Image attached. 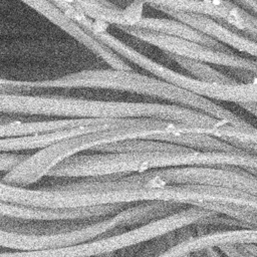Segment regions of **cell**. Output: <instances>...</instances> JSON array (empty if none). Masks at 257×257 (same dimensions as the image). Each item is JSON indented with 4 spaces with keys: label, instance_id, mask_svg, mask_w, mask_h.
<instances>
[{
    "label": "cell",
    "instance_id": "obj_1",
    "mask_svg": "<svg viewBox=\"0 0 257 257\" xmlns=\"http://www.w3.org/2000/svg\"><path fill=\"white\" fill-rule=\"evenodd\" d=\"M186 132L188 130L181 124L161 119L126 118L114 126L66 138L38 150L15 169L6 173L0 182L26 187L47 176L56 166L77 156L78 153H89L95 148L127 140H154Z\"/></svg>",
    "mask_w": 257,
    "mask_h": 257
},
{
    "label": "cell",
    "instance_id": "obj_2",
    "mask_svg": "<svg viewBox=\"0 0 257 257\" xmlns=\"http://www.w3.org/2000/svg\"><path fill=\"white\" fill-rule=\"evenodd\" d=\"M149 102L94 100L46 94L0 93V114L56 116L58 118H141L148 117Z\"/></svg>",
    "mask_w": 257,
    "mask_h": 257
},
{
    "label": "cell",
    "instance_id": "obj_3",
    "mask_svg": "<svg viewBox=\"0 0 257 257\" xmlns=\"http://www.w3.org/2000/svg\"><path fill=\"white\" fill-rule=\"evenodd\" d=\"M214 215V212L199 208L187 207L175 214L128 229L120 234L96 239L75 245L36 251H0V257H96L115 252L122 248L145 243L181 228L192 226Z\"/></svg>",
    "mask_w": 257,
    "mask_h": 257
},
{
    "label": "cell",
    "instance_id": "obj_4",
    "mask_svg": "<svg viewBox=\"0 0 257 257\" xmlns=\"http://www.w3.org/2000/svg\"><path fill=\"white\" fill-rule=\"evenodd\" d=\"M89 32L121 58L123 57L137 64L155 77L186 89L194 94L212 101H228L239 105L257 102V81L247 83H220L199 80L190 75L177 72L153 60L106 31L90 30Z\"/></svg>",
    "mask_w": 257,
    "mask_h": 257
},
{
    "label": "cell",
    "instance_id": "obj_5",
    "mask_svg": "<svg viewBox=\"0 0 257 257\" xmlns=\"http://www.w3.org/2000/svg\"><path fill=\"white\" fill-rule=\"evenodd\" d=\"M161 79L138 73L134 70L116 69L82 70L41 81H20L0 78V93L38 94L53 88H100L135 92L157 98Z\"/></svg>",
    "mask_w": 257,
    "mask_h": 257
},
{
    "label": "cell",
    "instance_id": "obj_6",
    "mask_svg": "<svg viewBox=\"0 0 257 257\" xmlns=\"http://www.w3.org/2000/svg\"><path fill=\"white\" fill-rule=\"evenodd\" d=\"M182 148L179 146L175 150L164 152L77 155L56 166L47 177L88 179L173 168L175 167L176 153Z\"/></svg>",
    "mask_w": 257,
    "mask_h": 257
},
{
    "label": "cell",
    "instance_id": "obj_7",
    "mask_svg": "<svg viewBox=\"0 0 257 257\" xmlns=\"http://www.w3.org/2000/svg\"><path fill=\"white\" fill-rule=\"evenodd\" d=\"M120 181L128 190L177 185H207L236 189L257 197V177L237 168L173 167L121 175Z\"/></svg>",
    "mask_w": 257,
    "mask_h": 257
},
{
    "label": "cell",
    "instance_id": "obj_8",
    "mask_svg": "<svg viewBox=\"0 0 257 257\" xmlns=\"http://www.w3.org/2000/svg\"><path fill=\"white\" fill-rule=\"evenodd\" d=\"M144 190H121L100 193L62 191L53 187L27 189L0 182V201L41 209H78L115 204L144 202Z\"/></svg>",
    "mask_w": 257,
    "mask_h": 257
},
{
    "label": "cell",
    "instance_id": "obj_9",
    "mask_svg": "<svg viewBox=\"0 0 257 257\" xmlns=\"http://www.w3.org/2000/svg\"><path fill=\"white\" fill-rule=\"evenodd\" d=\"M121 31L143 40L165 51L190 59L200 61L208 65H217L226 69H236L248 72L257 77V60L235 52H223L188 40L172 37L162 33L140 29L133 26L117 27Z\"/></svg>",
    "mask_w": 257,
    "mask_h": 257
},
{
    "label": "cell",
    "instance_id": "obj_10",
    "mask_svg": "<svg viewBox=\"0 0 257 257\" xmlns=\"http://www.w3.org/2000/svg\"><path fill=\"white\" fill-rule=\"evenodd\" d=\"M25 4L30 6L36 12L40 13L50 22L55 24L58 28L65 31L75 40L80 42L97 57L101 58L104 62H106L110 66V68L124 71L133 70V68L123 58L117 55L101 41L96 39L83 26H81L76 21L64 14L53 2L28 1L25 2Z\"/></svg>",
    "mask_w": 257,
    "mask_h": 257
},
{
    "label": "cell",
    "instance_id": "obj_11",
    "mask_svg": "<svg viewBox=\"0 0 257 257\" xmlns=\"http://www.w3.org/2000/svg\"><path fill=\"white\" fill-rule=\"evenodd\" d=\"M130 205L115 204L78 209H41L0 201V217L25 221L97 220L113 216Z\"/></svg>",
    "mask_w": 257,
    "mask_h": 257
},
{
    "label": "cell",
    "instance_id": "obj_12",
    "mask_svg": "<svg viewBox=\"0 0 257 257\" xmlns=\"http://www.w3.org/2000/svg\"><path fill=\"white\" fill-rule=\"evenodd\" d=\"M243 245H257V229L224 230L195 236L172 247L160 257H184L211 248L220 249L225 246Z\"/></svg>",
    "mask_w": 257,
    "mask_h": 257
},
{
    "label": "cell",
    "instance_id": "obj_13",
    "mask_svg": "<svg viewBox=\"0 0 257 257\" xmlns=\"http://www.w3.org/2000/svg\"><path fill=\"white\" fill-rule=\"evenodd\" d=\"M124 119L126 118H100L97 122L93 124L83 125L79 127L66 128L40 135L3 138L0 139V153H21L22 151L29 150L38 151L66 138L114 126L122 122Z\"/></svg>",
    "mask_w": 257,
    "mask_h": 257
},
{
    "label": "cell",
    "instance_id": "obj_14",
    "mask_svg": "<svg viewBox=\"0 0 257 257\" xmlns=\"http://www.w3.org/2000/svg\"><path fill=\"white\" fill-rule=\"evenodd\" d=\"M163 13L167 14L172 19L184 22L191 27L215 38L232 50H237L245 55L252 56L253 59L257 60V42L250 40L233 30L225 28L215 20L199 15L174 11H164Z\"/></svg>",
    "mask_w": 257,
    "mask_h": 257
},
{
    "label": "cell",
    "instance_id": "obj_15",
    "mask_svg": "<svg viewBox=\"0 0 257 257\" xmlns=\"http://www.w3.org/2000/svg\"><path fill=\"white\" fill-rule=\"evenodd\" d=\"M133 27H137L144 30H149L157 33H162L172 37L188 40L194 43H198L213 49H217L223 52H235L228 46L219 42L215 38L191 27L190 25L172 18H156V17H145Z\"/></svg>",
    "mask_w": 257,
    "mask_h": 257
},
{
    "label": "cell",
    "instance_id": "obj_16",
    "mask_svg": "<svg viewBox=\"0 0 257 257\" xmlns=\"http://www.w3.org/2000/svg\"><path fill=\"white\" fill-rule=\"evenodd\" d=\"M146 5L161 12L174 11L194 14L215 21H226L236 6L235 2L229 1H157L147 2Z\"/></svg>",
    "mask_w": 257,
    "mask_h": 257
},
{
    "label": "cell",
    "instance_id": "obj_17",
    "mask_svg": "<svg viewBox=\"0 0 257 257\" xmlns=\"http://www.w3.org/2000/svg\"><path fill=\"white\" fill-rule=\"evenodd\" d=\"M154 141L166 142L199 152H233L239 151L231 144L204 133H183L180 135H170L158 137Z\"/></svg>",
    "mask_w": 257,
    "mask_h": 257
},
{
    "label": "cell",
    "instance_id": "obj_18",
    "mask_svg": "<svg viewBox=\"0 0 257 257\" xmlns=\"http://www.w3.org/2000/svg\"><path fill=\"white\" fill-rule=\"evenodd\" d=\"M173 61L179 64L183 69H185L188 73H190L192 77L209 82H220V83H236L237 81L226 73L219 71L212 66L202 63L200 61L190 59L187 57L166 53Z\"/></svg>",
    "mask_w": 257,
    "mask_h": 257
},
{
    "label": "cell",
    "instance_id": "obj_19",
    "mask_svg": "<svg viewBox=\"0 0 257 257\" xmlns=\"http://www.w3.org/2000/svg\"><path fill=\"white\" fill-rule=\"evenodd\" d=\"M211 136H214L221 140L230 139V140H235L242 143H247V144L257 146V128L256 127L252 131L246 132L241 128L235 127L230 123L225 122L219 128H217Z\"/></svg>",
    "mask_w": 257,
    "mask_h": 257
},
{
    "label": "cell",
    "instance_id": "obj_20",
    "mask_svg": "<svg viewBox=\"0 0 257 257\" xmlns=\"http://www.w3.org/2000/svg\"><path fill=\"white\" fill-rule=\"evenodd\" d=\"M28 157L29 154L27 153H0V171L10 172Z\"/></svg>",
    "mask_w": 257,
    "mask_h": 257
},
{
    "label": "cell",
    "instance_id": "obj_21",
    "mask_svg": "<svg viewBox=\"0 0 257 257\" xmlns=\"http://www.w3.org/2000/svg\"><path fill=\"white\" fill-rule=\"evenodd\" d=\"M225 257H254L240 246H225L219 249Z\"/></svg>",
    "mask_w": 257,
    "mask_h": 257
},
{
    "label": "cell",
    "instance_id": "obj_22",
    "mask_svg": "<svg viewBox=\"0 0 257 257\" xmlns=\"http://www.w3.org/2000/svg\"><path fill=\"white\" fill-rule=\"evenodd\" d=\"M200 253H203V255L205 257H225L219 249H215V248L207 249V250H205L203 252H200Z\"/></svg>",
    "mask_w": 257,
    "mask_h": 257
},
{
    "label": "cell",
    "instance_id": "obj_23",
    "mask_svg": "<svg viewBox=\"0 0 257 257\" xmlns=\"http://www.w3.org/2000/svg\"><path fill=\"white\" fill-rule=\"evenodd\" d=\"M243 109H245L246 111H248L249 113L253 114L254 116L257 117V102H253V103H245V104H241L240 105Z\"/></svg>",
    "mask_w": 257,
    "mask_h": 257
},
{
    "label": "cell",
    "instance_id": "obj_24",
    "mask_svg": "<svg viewBox=\"0 0 257 257\" xmlns=\"http://www.w3.org/2000/svg\"><path fill=\"white\" fill-rule=\"evenodd\" d=\"M116 252V251H115ZM115 252H108V253H104L101 255H98L96 257H115Z\"/></svg>",
    "mask_w": 257,
    "mask_h": 257
},
{
    "label": "cell",
    "instance_id": "obj_25",
    "mask_svg": "<svg viewBox=\"0 0 257 257\" xmlns=\"http://www.w3.org/2000/svg\"><path fill=\"white\" fill-rule=\"evenodd\" d=\"M12 117H8V116H0V123L2 122H6V121H9L11 120Z\"/></svg>",
    "mask_w": 257,
    "mask_h": 257
},
{
    "label": "cell",
    "instance_id": "obj_26",
    "mask_svg": "<svg viewBox=\"0 0 257 257\" xmlns=\"http://www.w3.org/2000/svg\"><path fill=\"white\" fill-rule=\"evenodd\" d=\"M192 257H205V256L203 255V253H195L192 255Z\"/></svg>",
    "mask_w": 257,
    "mask_h": 257
},
{
    "label": "cell",
    "instance_id": "obj_27",
    "mask_svg": "<svg viewBox=\"0 0 257 257\" xmlns=\"http://www.w3.org/2000/svg\"><path fill=\"white\" fill-rule=\"evenodd\" d=\"M184 257H192V255H188V256H184Z\"/></svg>",
    "mask_w": 257,
    "mask_h": 257
}]
</instances>
